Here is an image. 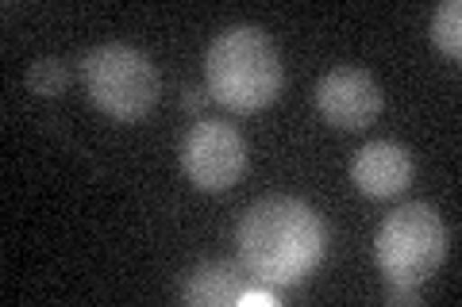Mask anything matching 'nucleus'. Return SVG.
Masks as SVG:
<instances>
[{"instance_id": "3", "label": "nucleus", "mask_w": 462, "mask_h": 307, "mask_svg": "<svg viewBox=\"0 0 462 307\" xmlns=\"http://www.w3.org/2000/svg\"><path fill=\"white\" fill-rule=\"evenodd\" d=\"M78 69L89 100L120 123H135L158 104V69L132 42L89 47L81 54Z\"/></svg>"}, {"instance_id": "7", "label": "nucleus", "mask_w": 462, "mask_h": 307, "mask_svg": "<svg viewBox=\"0 0 462 307\" xmlns=\"http://www.w3.org/2000/svg\"><path fill=\"white\" fill-rule=\"evenodd\" d=\"M412 173H416V162L409 146H401L393 139H374L366 146H358L351 158V181L370 200L401 196L412 185Z\"/></svg>"}, {"instance_id": "8", "label": "nucleus", "mask_w": 462, "mask_h": 307, "mask_svg": "<svg viewBox=\"0 0 462 307\" xmlns=\"http://www.w3.org/2000/svg\"><path fill=\"white\" fill-rule=\"evenodd\" d=\"M247 284H258L254 276L247 273L243 261H227V257H216V261H205L185 273L181 281V300L193 303V307H227L239 300V292Z\"/></svg>"}, {"instance_id": "13", "label": "nucleus", "mask_w": 462, "mask_h": 307, "mask_svg": "<svg viewBox=\"0 0 462 307\" xmlns=\"http://www.w3.org/2000/svg\"><path fill=\"white\" fill-rule=\"evenodd\" d=\"M208 93V89H205ZM205 93L200 89H185V96H181V104L189 108V112H200V104H205Z\"/></svg>"}, {"instance_id": "11", "label": "nucleus", "mask_w": 462, "mask_h": 307, "mask_svg": "<svg viewBox=\"0 0 462 307\" xmlns=\"http://www.w3.org/2000/svg\"><path fill=\"white\" fill-rule=\"evenodd\" d=\"M239 307H278V296L266 288V284H247L239 292V300H236Z\"/></svg>"}, {"instance_id": "9", "label": "nucleus", "mask_w": 462, "mask_h": 307, "mask_svg": "<svg viewBox=\"0 0 462 307\" xmlns=\"http://www.w3.org/2000/svg\"><path fill=\"white\" fill-rule=\"evenodd\" d=\"M69 81H74V69L66 66V58H35L32 66H27V89L35 96H62L69 89Z\"/></svg>"}, {"instance_id": "12", "label": "nucleus", "mask_w": 462, "mask_h": 307, "mask_svg": "<svg viewBox=\"0 0 462 307\" xmlns=\"http://www.w3.org/2000/svg\"><path fill=\"white\" fill-rule=\"evenodd\" d=\"M385 300L389 303H420V284H393V281H385Z\"/></svg>"}, {"instance_id": "1", "label": "nucleus", "mask_w": 462, "mask_h": 307, "mask_svg": "<svg viewBox=\"0 0 462 307\" xmlns=\"http://www.w3.org/2000/svg\"><path fill=\"white\" fill-rule=\"evenodd\" d=\"M239 261L258 284H300L328 254V227L305 200L263 196L239 219Z\"/></svg>"}, {"instance_id": "10", "label": "nucleus", "mask_w": 462, "mask_h": 307, "mask_svg": "<svg viewBox=\"0 0 462 307\" xmlns=\"http://www.w3.org/2000/svg\"><path fill=\"white\" fill-rule=\"evenodd\" d=\"M431 42L447 58H462V5L458 0H443L431 12Z\"/></svg>"}, {"instance_id": "4", "label": "nucleus", "mask_w": 462, "mask_h": 307, "mask_svg": "<svg viewBox=\"0 0 462 307\" xmlns=\"http://www.w3.org/2000/svg\"><path fill=\"white\" fill-rule=\"evenodd\" d=\"M447 257V223L431 203L409 200L393 208L378 235H374V261L385 281L393 284H424Z\"/></svg>"}, {"instance_id": "2", "label": "nucleus", "mask_w": 462, "mask_h": 307, "mask_svg": "<svg viewBox=\"0 0 462 307\" xmlns=\"http://www.w3.org/2000/svg\"><path fill=\"white\" fill-rule=\"evenodd\" d=\"M285 66L273 39L254 23H236L208 42L205 89L231 112H263L278 100Z\"/></svg>"}, {"instance_id": "5", "label": "nucleus", "mask_w": 462, "mask_h": 307, "mask_svg": "<svg viewBox=\"0 0 462 307\" xmlns=\"http://www.w3.org/2000/svg\"><path fill=\"white\" fill-rule=\"evenodd\" d=\"M181 169L200 193H224L247 169V142L227 120H197L181 139Z\"/></svg>"}, {"instance_id": "6", "label": "nucleus", "mask_w": 462, "mask_h": 307, "mask_svg": "<svg viewBox=\"0 0 462 307\" xmlns=\"http://www.w3.org/2000/svg\"><path fill=\"white\" fill-rule=\"evenodd\" d=\"M316 108L339 131H366L382 115V89L366 69L336 66L316 81Z\"/></svg>"}]
</instances>
